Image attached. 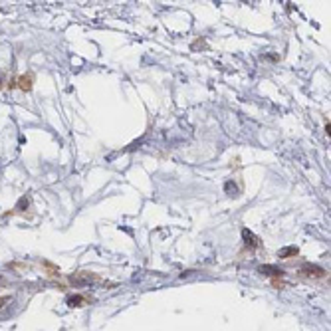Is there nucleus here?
Returning a JSON list of instances; mask_svg holds the SVG:
<instances>
[{
	"label": "nucleus",
	"instance_id": "f257e3e1",
	"mask_svg": "<svg viewBox=\"0 0 331 331\" xmlns=\"http://www.w3.org/2000/svg\"><path fill=\"white\" fill-rule=\"evenodd\" d=\"M304 272H308V276H321V274H323V270H321V268H317V266H306V268H304Z\"/></svg>",
	"mask_w": 331,
	"mask_h": 331
},
{
	"label": "nucleus",
	"instance_id": "f03ea898",
	"mask_svg": "<svg viewBox=\"0 0 331 331\" xmlns=\"http://www.w3.org/2000/svg\"><path fill=\"white\" fill-rule=\"evenodd\" d=\"M20 87L22 89H30V78H22L20 79Z\"/></svg>",
	"mask_w": 331,
	"mask_h": 331
},
{
	"label": "nucleus",
	"instance_id": "7ed1b4c3",
	"mask_svg": "<svg viewBox=\"0 0 331 331\" xmlns=\"http://www.w3.org/2000/svg\"><path fill=\"white\" fill-rule=\"evenodd\" d=\"M290 254H297V248H286V250H282V256H290Z\"/></svg>",
	"mask_w": 331,
	"mask_h": 331
},
{
	"label": "nucleus",
	"instance_id": "20e7f679",
	"mask_svg": "<svg viewBox=\"0 0 331 331\" xmlns=\"http://www.w3.org/2000/svg\"><path fill=\"white\" fill-rule=\"evenodd\" d=\"M24 206H28V200H26V198H20V202H18V206H16V208L20 210V208H24Z\"/></svg>",
	"mask_w": 331,
	"mask_h": 331
}]
</instances>
